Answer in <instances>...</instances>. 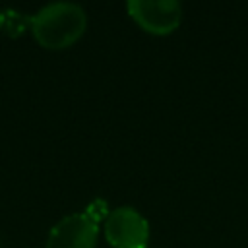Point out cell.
<instances>
[{
  "label": "cell",
  "mask_w": 248,
  "mask_h": 248,
  "mask_svg": "<svg viewBox=\"0 0 248 248\" xmlns=\"http://www.w3.org/2000/svg\"><path fill=\"white\" fill-rule=\"evenodd\" d=\"M87 27V14L76 2H50L31 16L35 41L50 50L72 46Z\"/></svg>",
  "instance_id": "cell-1"
},
{
  "label": "cell",
  "mask_w": 248,
  "mask_h": 248,
  "mask_svg": "<svg viewBox=\"0 0 248 248\" xmlns=\"http://www.w3.org/2000/svg\"><path fill=\"white\" fill-rule=\"evenodd\" d=\"M103 232L112 248H147L149 242L147 219L130 205L110 209L103 223Z\"/></svg>",
  "instance_id": "cell-2"
},
{
  "label": "cell",
  "mask_w": 248,
  "mask_h": 248,
  "mask_svg": "<svg viewBox=\"0 0 248 248\" xmlns=\"http://www.w3.org/2000/svg\"><path fill=\"white\" fill-rule=\"evenodd\" d=\"M130 17L149 35H170L182 21V6L176 0H130Z\"/></svg>",
  "instance_id": "cell-3"
},
{
  "label": "cell",
  "mask_w": 248,
  "mask_h": 248,
  "mask_svg": "<svg viewBox=\"0 0 248 248\" xmlns=\"http://www.w3.org/2000/svg\"><path fill=\"white\" fill-rule=\"evenodd\" d=\"M99 225L83 211L64 215L46 236V248H95Z\"/></svg>",
  "instance_id": "cell-4"
},
{
  "label": "cell",
  "mask_w": 248,
  "mask_h": 248,
  "mask_svg": "<svg viewBox=\"0 0 248 248\" xmlns=\"http://www.w3.org/2000/svg\"><path fill=\"white\" fill-rule=\"evenodd\" d=\"M27 27L31 29V16H25L14 8L0 10V31L8 37H19Z\"/></svg>",
  "instance_id": "cell-5"
},
{
  "label": "cell",
  "mask_w": 248,
  "mask_h": 248,
  "mask_svg": "<svg viewBox=\"0 0 248 248\" xmlns=\"http://www.w3.org/2000/svg\"><path fill=\"white\" fill-rule=\"evenodd\" d=\"M83 213H85L91 221H95L97 225H101V223H105V219L108 217L110 209H108V203H107L103 198H95V200H91V202L87 203V207L83 209Z\"/></svg>",
  "instance_id": "cell-6"
}]
</instances>
